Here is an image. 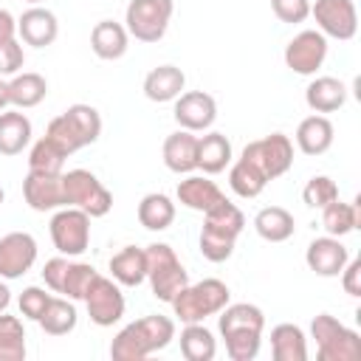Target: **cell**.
<instances>
[{
	"label": "cell",
	"instance_id": "obj_1",
	"mask_svg": "<svg viewBox=\"0 0 361 361\" xmlns=\"http://www.w3.org/2000/svg\"><path fill=\"white\" fill-rule=\"evenodd\" d=\"M217 330L226 341V353L231 361H254L262 344L265 313L251 302H228L217 313Z\"/></svg>",
	"mask_w": 361,
	"mask_h": 361
},
{
	"label": "cell",
	"instance_id": "obj_2",
	"mask_svg": "<svg viewBox=\"0 0 361 361\" xmlns=\"http://www.w3.org/2000/svg\"><path fill=\"white\" fill-rule=\"evenodd\" d=\"M175 338V322L161 313L141 316L121 327L110 341V355L116 361H144L152 353L169 347Z\"/></svg>",
	"mask_w": 361,
	"mask_h": 361
},
{
	"label": "cell",
	"instance_id": "obj_3",
	"mask_svg": "<svg viewBox=\"0 0 361 361\" xmlns=\"http://www.w3.org/2000/svg\"><path fill=\"white\" fill-rule=\"evenodd\" d=\"M245 228V214L240 212V206H234L228 197H223L220 203H214L212 209L203 212V228L197 237L200 254L209 262H226L234 254L237 237Z\"/></svg>",
	"mask_w": 361,
	"mask_h": 361
},
{
	"label": "cell",
	"instance_id": "obj_4",
	"mask_svg": "<svg viewBox=\"0 0 361 361\" xmlns=\"http://www.w3.org/2000/svg\"><path fill=\"white\" fill-rule=\"evenodd\" d=\"M45 135L68 155L79 152L82 147H90L99 141L102 135V116L93 104H71L68 110H62L56 118L48 121Z\"/></svg>",
	"mask_w": 361,
	"mask_h": 361
},
{
	"label": "cell",
	"instance_id": "obj_5",
	"mask_svg": "<svg viewBox=\"0 0 361 361\" xmlns=\"http://www.w3.org/2000/svg\"><path fill=\"white\" fill-rule=\"evenodd\" d=\"M231 299V290L223 279H200V282H189L169 305H172V313L175 319H180L183 324H192V322H206L209 316H217Z\"/></svg>",
	"mask_w": 361,
	"mask_h": 361
},
{
	"label": "cell",
	"instance_id": "obj_6",
	"mask_svg": "<svg viewBox=\"0 0 361 361\" xmlns=\"http://www.w3.org/2000/svg\"><path fill=\"white\" fill-rule=\"evenodd\" d=\"M144 254H147V282L152 288V296L169 305L189 285V274L178 259L175 248L166 243H152L144 248Z\"/></svg>",
	"mask_w": 361,
	"mask_h": 361
},
{
	"label": "cell",
	"instance_id": "obj_7",
	"mask_svg": "<svg viewBox=\"0 0 361 361\" xmlns=\"http://www.w3.org/2000/svg\"><path fill=\"white\" fill-rule=\"evenodd\" d=\"M310 336L316 341L319 361H358L361 358V336L330 313L313 316Z\"/></svg>",
	"mask_w": 361,
	"mask_h": 361
},
{
	"label": "cell",
	"instance_id": "obj_8",
	"mask_svg": "<svg viewBox=\"0 0 361 361\" xmlns=\"http://www.w3.org/2000/svg\"><path fill=\"white\" fill-rule=\"evenodd\" d=\"M240 158L248 161L265 180H276L293 166V141L285 133H271L265 138L248 141Z\"/></svg>",
	"mask_w": 361,
	"mask_h": 361
},
{
	"label": "cell",
	"instance_id": "obj_9",
	"mask_svg": "<svg viewBox=\"0 0 361 361\" xmlns=\"http://www.w3.org/2000/svg\"><path fill=\"white\" fill-rule=\"evenodd\" d=\"M62 186H65V203L82 209L85 214H90V220L104 217L113 209L110 189L90 169H65L62 172Z\"/></svg>",
	"mask_w": 361,
	"mask_h": 361
},
{
	"label": "cell",
	"instance_id": "obj_10",
	"mask_svg": "<svg viewBox=\"0 0 361 361\" xmlns=\"http://www.w3.org/2000/svg\"><path fill=\"white\" fill-rule=\"evenodd\" d=\"M175 0H130L124 8V28L138 42H158L169 28Z\"/></svg>",
	"mask_w": 361,
	"mask_h": 361
},
{
	"label": "cell",
	"instance_id": "obj_11",
	"mask_svg": "<svg viewBox=\"0 0 361 361\" xmlns=\"http://www.w3.org/2000/svg\"><path fill=\"white\" fill-rule=\"evenodd\" d=\"M51 243L62 257H79L90 245V214L76 206H62L54 212L51 223Z\"/></svg>",
	"mask_w": 361,
	"mask_h": 361
},
{
	"label": "cell",
	"instance_id": "obj_12",
	"mask_svg": "<svg viewBox=\"0 0 361 361\" xmlns=\"http://www.w3.org/2000/svg\"><path fill=\"white\" fill-rule=\"evenodd\" d=\"M85 307H87V316L96 327H113L116 322H121L124 310H127V302H124V293H121V285L113 279V276H102L96 274L87 293H85Z\"/></svg>",
	"mask_w": 361,
	"mask_h": 361
},
{
	"label": "cell",
	"instance_id": "obj_13",
	"mask_svg": "<svg viewBox=\"0 0 361 361\" xmlns=\"http://www.w3.org/2000/svg\"><path fill=\"white\" fill-rule=\"evenodd\" d=\"M310 17L316 20V31L341 42L353 39L358 31L355 0H316L310 3Z\"/></svg>",
	"mask_w": 361,
	"mask_h": 361
},
{
	"label": "cell",
	"instance_id": "obj_14",
	"mask_svg": "<svg viewBox=\"0 0 361 361\" xmlns=\"http://www.w3.org/2000/svg\"><path fill=\"white\" fill-rule=\"evenodd\" d=\"M327 59V37L316 28L299 31L285 45V65L299 76H313Z\"/></svg>",
	"mask_w": 361,
	"mask_h": 361
},
{
	"label": "cell",
	"instance_id": "obj_15",
	"mask_svg": "<svg viewBox=\"0 0 361 361\" xmlns=\"http://www.w3.org/2000/svg\"><path fill=\"white\" fill-rule=\"evenodd\" d=\"M172 116H175V121H178L180 130L206 133L214 124V118H217V102L206 90H183L175 99Z\"/></svg>",
	"mask_w": 361,
	"mask_h": 361
},
{
	"label": "cell",
	"instance_id": "obj_16",
	"mask_svg": "<svg viewBox=\"0 0 361 361\" xmlns=\"http://www.w3.org/2000/svg\"><path fill=\"white\" fill-rule=\"evenodd\" d=\"M37 262V240L28 231H8L0 237V279H20Z\"/></svg>",
	"mask_w": 361,
	"mask_h": 361
},
{
	"label": "cell",
	"instance_id": "obj_17",
	"mask_svg": "<svg viewBox=\"0 0 361 361\" xmlns=\"http://www.w3.org/2000/svg\"><path fill=\"white\" fill-rule=\"evenodd\" d=\"M23 197L34 212H56L65 203V186H62V172H31L23 180Z\"/></svg>",
	"mask_w": 361,
	"mask_h": 361
},
{
	"label": "cell",
	"instance_id": "obj_18",
	"mask_svg": "<svg viewBox=\"0 0 361 361\" xmlns=\"http://www.w3.org/2000/svg\"><path fill=\"white\" fill-rule=\"evenodd\" d=\"M347 259H350L347 245L341 243V237H330V234L310 240L305 251V262L316 276H338Z\"/></svg>",
	"mask_w": 361,
	"mask_h": 361
},
{
	"label": "cell",
	"instance_id": "obj_19",
	"mask_svg": "<svg viewBox=\"0 0 361 361\" xmlns=\"http://www.w3.org/2000/svg\"><path fill=\"white\" fill-rule=\"evenodd\" d=\"M17 34L31 48H48L59 37V23L51 8L31 6L17 17Z\"/></svg>",
	"mask_w": 361,
	"mask_h": 361
},
{
	"label": "cell",
	"instance_id": "obj_20",
	"mask_svg": "<svg viewBox=\"0 0 361 361\" xmlns=\"http://www.w3.org/2000/svg\"><path fill=\"white\" fill-rule=\"evenodd\" d=\"M164 166L175 175H189L197 169V135L189 130H175L164 138L161 147Z\"/></svg>",
	"mask_w": 361,
	"mask_h": 361
},
{
	"label": "cell",
	"instance_id": "obj_21",
	"mask_svg": "<svg viewBox=\"0 0 361 361\" xmlns=\"http://www.w3.org/2000/svg\"><path fill=\"white\" fill-rule=\"evenodd\" d=\"M175 197L180 206L192 209V212H206L212 209L214 203H220L226 195L220 192V186L214 180H209L206 175H186L183 180H178V189H175Z\"/></svg>",
	"mask_w": 361,
	"mask_h": 361
},
{
	"label": "cell",
	"instance_id": "obj_22",
	"mask_svg": "<svg viewBox=\"0 0 361 361\" xmlns=\"http://www.w3.org/2000/svg\"><path fill=\"white\" fill-rule=\"evenodd\" d=\"M186 87V73L178 65H158L144 76V96L149 102H175Z\"/></svg>",
	"mask_w": 361,
	"mask_h": 361
},
{
	"label": "cell",
	"instance_id": "obj_23",
	"mask_svg": "<svg viewBox=\"0 0 361 361\" xmlns=\"http://www.w3.org/2000/svg\"><path fill=\"white\" fill-rule=\"evenodd\" d=\"M305 104L313 113H336L347 104V85L336 76H316L305 87Z\"/></svg>",
	"mask_w": 361,
	"mask_h": 361
},
{
	"label": "cell",
	"instance_id": "obj_24",
	"mask_svg": "<svg viewBox=\"0 0 361 361\" xmlns=\"http://www.w3.org/2000/svg\"><path fill=\"white\" fill-rule=\"evenodd\" d=\"M333 138H336V127L322 113H313V116L302 118L299 127H296V147L305 155H324L333 147Z\"/></svg>",
	"mask_w": 361,
	"mask_h": 361
},
{
	"label": "cell",
	"instance_id": "obj_25",
	"mask_svg": "<svg viewBox=\"0 0 361 361\" xmlns=\"http://www.w3.org/2000/svg\"><path fill=\"white\" fill-rule=\"evenodd\" d=\"M90 48L99 59H107V62L121 59L130 48V34L116 20H99L90 31Z\"/></svg>",
	"mask_w": 361,
	"mask_h": 361
},
{
	"label": "cell",
	"instance_id": "obj_26",
	"mask_svg": "<svg viewBox=\"0 0 361 361\" xmlns=\"http://www.w3.org/2000/svg\"><path fill=\"white\" fill-rule=\"evenodd\" d=\"M234 158L231 141L217 133V130H206L203 135H197V169H203V175H220Z\"/></svg>",
	"mask_w": 361,
	"mask_h": 361
},
{
	"label": "cell",
	"instance_id": "obj_27",
	"mask_svg": "<svg viewBox=\"0 0 361 361\" xmlns=\"http://www.w3.org/2000/svg\"><path fill=\"white\" fill-rule=\"evenodd\" d=\"M31 118L20 110H0V155H20L31 144Z\"/></svg>",
	"mask_w": 361,
	"mask_h": 361
},
{
	"label": "cell",
	"instance_id": "obj_28",
	"mask_svg": "<svg viewBox=\"0 0 361 361\" xmlns=\"http://www.w3.org/2000/svg\"><path fill=\"white\" fill-rule=\"evenodd\" d=\"M271 355L274 361H307V336L299 324L282 322L271 330Z\"/></svg>",
	"mask_w": 361,
	"mask_h": 361
},
{
	"label": "cell",
	"instance_id": "obj_29",
	"mask_svg": "<svg viewBox=\"0 0 361 361\" xmlns=\"http://www.w3.org/2000/svg\"><path fill=\"white\" fill-rule=\"evenodd\" d=\"M110 276L121 288H135V285L147 282V254H144V248L124 245L118 254H113L110 257Z\"/></svg>",
	"mask_w": 361,
	"mask_h": 361
},
{
	"label": "cell",
	"instance_id": "obj_30",
	"mask_svg": "<svg viewBox=\"0 0 361 361\" xmlns=\"http://www.w3.org/2000/svg\"><path fill=\"white\" fill-rule=\"evenodd\" d=\"M45 96H48V82L42 73L23 71V73H14L8 79V104H14L17 110H31Z\"/></svg>",
	"mask_w": 361,
	"mask_h": 361
},
{
	"label": "cell",
	"instance_id": "obj_31",
	"mask_svg": "<svg viewBox=\"0 0 361 361\" xmlns=\"http://www.w3.org/2000/svg\"><path fill=\"white\" fill-rule=\"evenodd\" d=\"M254 228L265 243H285L296 231V220L285 206H265L254 217Z\"/></svg>",
	"mask_w": 361,
	"mask_h": 361
},
{
	"label": "cell",
	"instance_id": "obj_32",
	"mask_svg": "<svg viewBox=\"0 0 361 361\" xmlns=\"http://www.w3.org/2000/svg\"><path fill=\"white\" fill-rule=\"evenodd\" d=\"M76 322H79L76 305H73V299H65V296H51L45 313L37 319V324L42 327L45 336H68L76 330Z\"/></svg>",
	"mask_w": 361,
	"mask_h": 361
},
{
	"label": "cell",
	"instance_id": "obj_33",
	"mask_svg": "<svg viewBox=\"0 0 361 361\" xmlns=\"http://www.w3.org/2000/svg\"><path fill=\"white\" fill-rule=\"evenodd\" d=\"M175 220V200L164 192H149L138 203V223L147 231H164Z\"/></svg>",
	"mask_w": 361,
	"mask_h": 361
},
{
	"label": "cell",
	"instance_id": "obj_34",
	"mask_svg": "<svg viewBox=\"0 0 361 361\" xmlns=\"http://www.w3.org/2000/svg\"><path fill=\"white\" fill-rule=\"evenodd\" d=\"M180 355L186 361H212L217 355V338L203 322H192L180 330Z\"/></svg>",
	"mask_w": 361,
	"mask_h": 361
},
{
	"label": "cell",
	"instance_id": "obj_35",
	"mask_svg": "<svg viewBox=\"0 0 361 361\" xmlns=\"http://www.w3.org/2000/svg\"><path fill=\"white\" fill-rule=\"evenodd\" d=\"M358 220H361L358 200L341 203V200L336 197L333 203H327V206L322 209V228H324L330 237H347L350 231L358 228Z\"/></svg>",
	"mask_w": 361,
	"mask_h": 361
},
{
	"label": "cell",
	"instance_id": "obj_36",
	"mask_svg": "<svg viewBox=\"0 0 361 361\" xmlns=\"http://www.w3.org/2000/svg\"><path fill=\"white\" fill-rule=\"evenodd\" d=\"M25 358V327L20 316L0 313V361H23Z\"/></svg>",
	"mask_w": 361,
	"mask_h": 361
},
{
	"label": "cell",
	"instance_id": "obj_37",
	"mask_svg": "<svg viewBox=\"0 0 361 361\" xmlns=\"http://www.w3.org/2000/svg\"><path fill=\"white\" fill-rule=\"evenodd\" d=\"M96 274H99V271H96V268H93L90 262L68 259V265H65V274H62V282H59V293H62L65 299L82 302Z\"/></svg>",
	"mask_w": 361,
	"mask_h": 361
},
{
	"label": "cell",
	"instance_id": "obj_38",
	"mask_svg": "<svg viewBox=\"0 0 361 361\" xmlns=\"http://www.w3.org/2000/svg\"><path fill=\"white\" fill-rule=\"evenodd\" d=\"M65 161L68 152H62L48 135H42L39 141H34L31 152H28V169L31 172H65Z\"/></svg>",
	"mask_w": 361,
	"mask_h": 361
},
{
	"label": "cell",
	"instance_id": "obj_39",
	"mask_svg": "<svg viewBox=\"0 0 361 361\" xmlns=\"http://www.w3.org/2000/svg\"><path fill=\"white\" fill-rule=\"evenodd\" d=\"M228 166H231V169H228V186H231L234 195H240V197H257V195L268 186V180H265L248 161L237 158V161L228 164Z\"/></svg>",
	"mask_w": 361,
	"mask_h": 361
},
{
	"label": "cell",
	"instance_id": "obj_40",
	"mask_svg": "<svg viewBox=\"0 0 361 361\" xmlns=\"http://www.w3.org/2000/svg\"><path fill=\"white\" fill-rule=\"evenodd\" d=\"M336 197H338V186H336V180L327 178V175H313V178L305 183V189H302V200H305L307 209H324V206L333 203Z\"/></svg>",
	"mask_w": 361,
	"mask_h": 361
},
{
	"label": "cell",
	"instance_id": "obj_41",
	"mask_svg": "<svg viewBox=\"0 0 361 361\" xmlns=\"http://www.w3.org/2000/svg\"><path fill=\"white\" fill-rule=\"evenodd\" d=\"M48 302H51V293H48L45 288H39V285H28V288H23V293H20V299H17L20 313H23L25 319H31V322H37V319L45 313Z\"/></svg>",
	"mask_w": 361,
	"mask_h": 361
},
{
	"label": "cell",
	"instance_id": "obj_42",
	"mask_svg": "<svg viewBox=\"0 0 361 361\" xmlns=\"http://www.w3.org/2000/svg\"><path fill=\"white\" fill-rule=\"evenodd\" d=\"M271 11L279 23L299 25L310 17V0H271Z\"/></svg>",
	"mask_w": 361,
	"mask_h": 361
},
{
	"label": "cell",
	"instance_id": "obj_43",
	"mask_svg": "<svg viewBox=\"0 0 361 361\" xmlns=\"http://www.w3.org/2000/svg\"><path fill=\"white\" fill-rule=\"evenodd\" d=\"M23 65H25V51L17 42V37L0 42V76H14L23 71Z\"/></svg>",
	"mask_w": 361,
	"mask_h": 361
},
{
	"label": "cell",
	"instance_id": "obj_44",
	"mask_svg": "<svg viewBox=\"0 0 361 361\" xmlns=\"http://www.w3.org/2000/svg\"><path fill=\"white\" fill-rule=\"evenodd\" d=\"M338 276H341V288H344V293L358 299V296H361V259H358V257H350Z\"/></svg>",
	"mask_w": 361,
	"mask_h": 361
},
{
	"label": "cell",
	"instance_id": "obj_45",
	"mask_svg": "<svg viewBox=\"0 0 361 361\" xmlns=\"http://www.w3.org/2000/svg\"><path fill=\"white\" fill-rule=\"evenodd\" d=\"M65 265L68 259L59 254V257H51L45 265H42V279H45V288L59 293V282H62V274H65Z\"/></svg>",
	"mask_w": 361,
	"mask_h": 361
},
{
	"label": "cell",
	"instance_id": "obj_46",
	"mask_svg": "<svg viewBox=\"0 0 361 361\" xmlns=\"http://www.w3.org/2000/svg\"><path fill=\"white\" fill-rule=\"evenodd\" d=\"M14 34H17V20L11 17L8 8H0V42L14 39Z\"/></svg>",
	"mask_w": 361,
	"mask_h": 361
},
{
	"label": "cell",
	"instance_id": "obj_47",
	"mask_svg": "<svg viewBox=\"0 0 361 361\" xmlns=\"http://www.w3.org/2000/svg\"><path fill=\"white\" fill-rule=\"evenodd\" d=\"M8 305H11V290H8V285L0 279V313H3Z\"/></svg>",
	"mask_w": 361,
	"mask_h": 361
},
{
	"label": "cell",
	"instance_id": "obj_48",
	"mask_svg": "<svg viewBox=\"0 0 361 361\" xmlns=\"http://www.w3.org/2000/svg\"><path fill=\"white\" fill-rule=\"evenodd\" d=\"M8 107V82L0 76V110Z\"/></svg>",
	"mask_w": 361,
	"mask_h": 361
},
{
	"label": "cell",
	"instance_id": "obj_49",
	"mask_svg": "<svg viewBox=\"0 0 361 361\" xmlns=\"http://www.w3.org/2000/svg\"><path fill=\"white\" fill-rule=\"evenodd\" d=\"M3 200H6V192H3V186H0V206H3Z\"/></svg>",
	"mask_w": 361,
	"mask_h": 361
},
{
	"label": "cell",
	"instance_id": "obj_50",
	"mask_svg": "<svg viewBox=\"0 0 361 361\" xmlns=\"http://www.w3.org/2000/svg\"><path fill=\"white\" fill-rule=\"evenodd\" d=\"M25 3H31V6H39V3H42V0H25Z\"/></svg>",
	"mask_w": 361,
	"mask_h": 361
}]
</instances>
